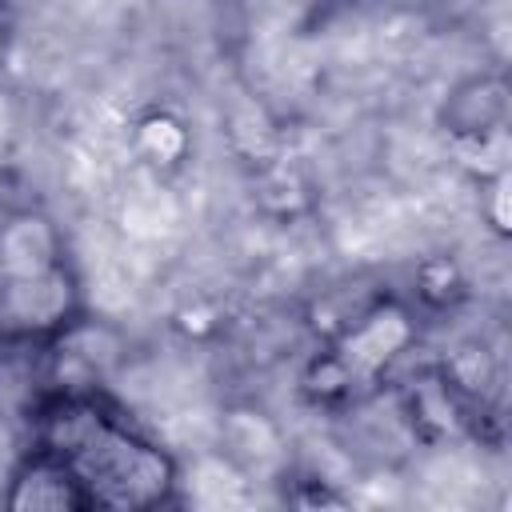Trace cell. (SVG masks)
Segmentation results:
<instances>
[{"mask_svg":"<svg viewBox=\"0 0 512 512\" xmlns=\"http://www.w3.org/2000/svg\"><path fill=\"white\" fill-rule=\"evenodd\" d=\"M60 456L92 504L108 508H148L160 504L172 488V460L148 440L132 436L108 420L88 400H68L48 420V448Z\"/></svg>","mask_w":512,"mask_h":512,"instance_id":"1","label":"cell"},{"mask_svg":"<svg viewBox=\"0 0 512 512\" xmlns=\"http://www.w3.org/2000/svg\"><path fill=\"white\" fill-rule=\"evenodd\" d=\"M0 52H4V44H0Z\"/></svg>","mask_w":512,"mask_h":512,"instance_id":"9","label":"cell"},{"mask_svg":"<svg viewBox=\"0 0 512 512\" xmlns=\"http://www.w3.org/2000/svg\"><path fill=\"white\" fill-rule=\"evenodd\" d=\"M116 364V340L104 328H68L56 344L60 388H92Z\"/></svg>","mask_w":512,"mask_h":512,"instance_id":"6","label":"cell"},{"mask_svg":"<svg viewBox=\"0 0 512 512\" xmlns=\"http://www.w3.org/2000/svg\"><path fill=\"white\" fill-rule=\"evenodd\" d=\"M412 336H416V332H412L408 312L396 308V304H380V308H372L356 328L344 332L336 356H340V364L348 368L352 384H356V380H372L384 364H392V360L412 344Z\"/></svg>","mask_w":512,"mask_h":512,"instance_id":"3","label":"cell"},{"mask_svg":"<svg viewBox=\"0 0 512 512\" xmlns=\"http://www.w3.org/2000/svg\"><path fill=\"white\" fill-rule=\"evenodd\" d=\"M492 224L504 232L508 228V176L496 172V184H492Z\"/></svg>","mask_w":512,"mask_h":512,"instance_id":"8","label":"cell"},{"mask_svg":"<svg viewBox=\"0 0 512 512\" xmlns=\"http://www.w3.org/2000/svg\"><path fill=\"white\" fill-rule=\"evenodd\" d=\"M84 504H92L88 492L80 488L72 468L52 452L32 460L12 480V492H8V508H32V512H64V508H84Z\"/></svg>","mask_w":512,"mask_h":512,"instance_id":"5","label":"cell"},{"mask_svg":"<svg viewBox=\"0 0 512 512\" xmlns=\"http://www.w3.org/2000/svg\"><path fill=\"white\" fill-rule=\"evenodd\" d=\"M60 264V232L40 212H16L0 224V276H36Z\"/></svg>","mask_w":512,"mask_h":512,"instance_id":"4","label":"cell"},{"mask_svg":"<svg viewBox=\"0 0 512 512\" xmlns=\"http://www.w3.org/2000/svg\"><path fill=\"white\" fill-rule=\"evenodd\" d=\"M136 148L152 160V164H176L188 152V132L176 116L168 112H152L136 124Z\"/></svg>","mask_w":512,"mask_h":512,"instance_id":"7","label":"cell"},{"mask_svg":"<svg viewBox=\"0 0 512 512\" xmlns=\"http://www.w3.org/2000/svg\"><path fill=\"white\" fill-rule=\"evenodd\" d=\"M76 312V280L64 264L4 280L0 288V320L16 332H56Z\"/></svg>","mask_w":512,"mask_h":512,"instance_id":"2","label":"cell"}]
</instances>
